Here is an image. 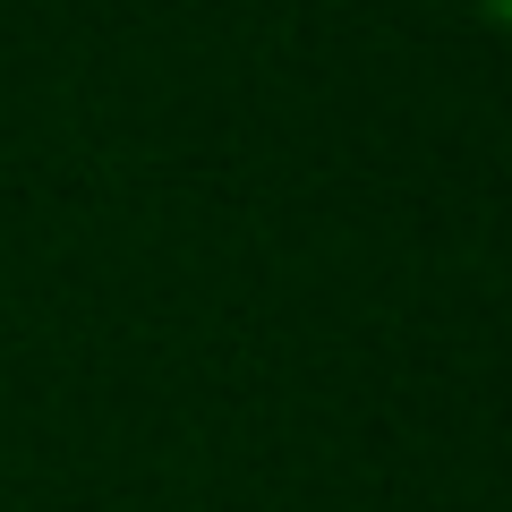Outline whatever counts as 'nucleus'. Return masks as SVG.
I'll return each mask as SVG.
<instances>
[{"mask_svg": "<svg viewBox=\"0 0 512 512\" xmlns=\"http://www.w3.org/2000/svg\"><path fill=\"white\" fill-rule=\"evenodd\" d=\"M478 9H487V18H495V26L512 35V0H478Z\"/></svg>", "mask_w": 512, "mask_h": 512, "instance_id": "nucleus-1", "label": "nucleus"}]
</instances>
